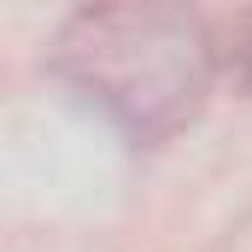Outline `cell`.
<instances>
[{
    "mask_svg": "<svg viewBox=\"0 0 252 252\" xmlns=\"http://www.w3.org/2000/svg\"><path fill=\"white\" fill-rule=\"evenodd\" d=\"M53 64L135 141H164L205 106L217 41L182 6H88L59 30Z\"/></svg>",
    "mask_w": 252,
    "mask_h": 252,
    "instance_id": "cell-1",
    "label": "cell"
},
{
    "mask_svg": "<svg viewBox=\"0 0 252 252\" xmlns=\"http://www.w3.org/2000/svg\"><path fill=\"white\" fill-rule=\"evenodd\" d=\"M217 64H223L241 88H252V12L235 18V35H229V47H217Z\"/></svg>",
    "mask_w": 252,
    "mask_h": 252,
    "instance_id": "cell-2",
    "label": "cell"
}]
</instances>
